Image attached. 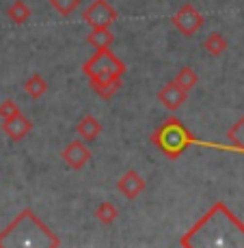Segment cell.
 Returning <instances> with one entry per match:
<instances>
[{
	"label": "cell",
	"instance_id": "cell-19",
	"mask_svg": "<svg viewBox=\"0 0 244 248\" xmlns=\"http://www.w3.org/2000/svg\"><path fill=\"white\" fill-rule=\"evenodd\" d=\"M80 2H82V0H50V7L54 9L59 16L69 17L71 13L80 7Z\"/></svg>",
	"mask_w": 244,
	"mask_h": 248
},
{
	"label": "cell",
	"instance_id": "cell-20",
	"mask_svg": "<svg viewBox=\"0 0 244 248\" xmlns=\"http://www.w3.org/2000/svg\"><path fill=\"white\" fill-rule=\"evenodd\" d=\"M16 112H20V108H17V104L13 102V99H4L2 104H0V119H9V117H13Z\"/></svg>",
	"mask_w": 244,
	"mask_h": 248
},
{
	"label": "cell",
	"instance_id": "cell-14",
	"mask_svg": "<svg viewBox=\"0 0 244 248\" xmlns=\"http://www.w3.org/2000/svg\"><path fill=\"white\" fill-rule=\"evenodd\" d=\"M24 91H26V95L28 97H33V99H39V97H44L46 95V91H48V82L44 78H41L39 74H33L31 78L24 82Z\"/></svg>",
	"mask_w": 244,
	"mask_h": 248
},
{
	"label": "cell",
	"instance_id": "cell-4",
	"mask_svg": "<svg viewBox=\"0 0 244 248\" xmlns=\"http://www.w3.org/2000/svg\"><path fill=\"white\" fill-rule=\"evenodd\" d=\"M190 130L179 121L178 117H169L160 123L151 134V145L169 160H178L190 147Z\"/></svg>",
	"mask_w": 244,
	"mask_h": 248
},
{
	"label": "cell",
	"instance_id": "cell-17",
	"mask_svg": "<svg viewBox=\"0 0 244 248\" xmlns=\"http://www.w3.org/2000/svg\"><path fill=\"white\" fill-rule=\"evenodd\" d=\"M227 39L221 35V32H212V35H208V39L203 41V47L205 52H208L210 56H221L225 50H227Z\"/></svg>",
	"mask_w": 244,
	"mask_h": 248
},
{
	"label": "cell",
	"instance_id": "cell-8",
	"mask_svg": "<svg viewBox=\"0 0 244 248\" xmlns=\"http://www.w3.org/2000/svg\"><path fill=\"white\" fill-rule=\"evenodd\" d=\"M31 130H33L31 119H28L22 110L16 112L13 117H9V119H4V121H2V132H4V134H7L9 138H11V140H16V142L24 140V138L31 134Z\"/></svg>",
	"mask_w": 244,
	"mask_h": 248
},
{
	"label": "cell",
	"instance_id": "cell-11",
	"mask_svg": "<svg viewBox=\"0 0 244 248\" xmlns=\"http://www.w3.org/2000/svg\"><path fill=\"white\" fill-rule=\"evenodd\" d=\"M102 123H99L98 117H93V114H84L82 119H80L78 123H76V134L82 138L84 142H93L95 138L102 134Z\"/></svg>",
	"mask_w": 244,
	"mask_h": 248
},
{
	"label": "cell",
	"instance_id": "cell-2",
	"mask_svg": "<svg viewBox=\"0 0 244 248\" xmlns=\"http://www.w3.org/2000/svg\"><path fill=\"white\" fill-rule=\"evenodd\" d=\"M11 248V246H46L56 248L61 246L59 235L52 233V229L37 216L33 209H22L7 227L0 231V248Z\"/></svg>",
	"mask_w": 244,
	"mask_h": 248
},
{
	"label": "cell",
	"instance_id": "cell-9",
	"mask_svg": "<svg viewBox=\"0 0 244 248\" xmlns=\"http://www.w3.org/2000/svg\"><path fill=\"white\" fill-rule=\"evenodd\" d=\"M186 97H188V91L181 89L175 80L166 82L164 87L158 91V102H160L166 110H178L181 104L186 102Z\"/></svg>",
	"mask_w": 244,
	"mask_h": 248
},
{
	"label": "cell",
	"instance_id": "cell-6",
	"mask_svg": "<svg viewBox=\"0 0 244 248\" xmlns=\"http://www.w3.org/2000/svg\"><path fill=\"white\" fill-rule=\"evenodd\" d=\"M203 22L205 20H203V16H201V11L195 9L193 4H184V7L178 9V13L171 17V24H173L184 37H193L195 32H199Z\"/></svg>",
	"mask_w": 244,
	"mask_h": 248
},
{
	"label": "cell",
	"instance_id": "cell-15",
	"mask_svg": "<svg viewBox=\"0 0 244 248\" xmlns=\"http://www.w3.org/2000/svg\"><path fill=\"white\" fill-rule=\"evenodd\" d=\"M227 138H229L231 147L238 151V154H244V114L238 119L236 123H233L231 127H229Z\"/></svg>",
	"mask_w": 244,
	"mask_h": 248
},
{
	"label": "cell",
	"instance_id": "cell-13",
	"mask_svg": "<svg viewBox=\"0 0 244 248\" xmlns=\"http://www.w3.org/2000/svg\"><path fill=\"white\" fill-rule=\"evenodd\" d=\"M7 17H9V20H11L13 24L22 26V24H26L28 20H31V7H28L24 0H16L13 4H9Z\"/></svg>",
	"mask_w": 244,
	"mask_h": 248
},
{
	"label": "cell",
	"instance_id": "cell-1",
	"mask_svg": "<svg viewBox=\"0 0 244 248\" xmlns=\"http://www.w3.org/2000/svg\"><path fill=\"white\" fill-rule=\"evenodd\" d=\"M184 248H244V222L225 203H214L181 235Z\"/></svg>",
	"mask_w": 244,
	"mask_h": 248
},
{
	"label": "cell",
	"instance_id": "cell-18",
	"mask_svg": "<svg viewBox=\"0 0 244 248\" xmlns=\"http://www.w3.org/2000/svg\"><path fill=\"white\" fill-rule=\"evenodd\" d=\"M175 82L179 84L181 89H186V91H190L193 87H197V82H199V74L195 71L193 67H181L178 74H175Z\"/></svg>",
	"mask_w": 244,
	"mask_h": 248
},
{
	"label": "cell",
	"instance_id": "cell-16",
	"mask_svg": "<svg viewBox=\"0 0 244 248\" xmlns=\"http://www.w3.org/2000/svg\"><path fill=\"white\" fill-rule=\"evenodd\" d=\"M95 218H98L102 225H113L114 220L119 218V209L117 205L113 201H104L98 205V209H95Z\"/></svg>",
	"mask_w": 244,
	"mask_h": 248
},
{
	"label": "cell",
	"instance_id": "cell-3",
	"mask_svg": "<svg viewBox=\"0 0 244 248\" xmlns=\"http://www.w3.org/2000/svg\"><path fill=\"white\" fill-rule=\"evenodd\" d=\"M82 71L89 78V87L95 91L98 97L113 99L123 84L126 65L123 61H119V56L111 47H104V50H95V54L84 61Z\"/></svg>",
	"mask_w": 244,
	"mask_h": 248
},
{
	"label": "cell",
	"instance_id": "cell-5",
	"mask_svg": "<svg viewBox=\"0 0 244 248\" xmlns=\"http://www.w3.org/2000/svg\"><path fill=\"white\" fill-rule=\"evenodd\" d=\"M119 13L108 0H93L87 9L82 11V20L91 28H108L111 24L117 22Z\"/></svg>",
	"mask_w": 244,
	"mask_h": 248
},
{
	"label": "cell",
	"instance_id": "cell-12",
	"mask_svg": "<svg viewBox=\"0 0 244 248\" xmlns=\"http://www.w3.org/2000/svg\"><path fill=\"white\" fill-rule=\"evenodd\" d=\"M87 44L95 50H104V47H111L114 44V35L108 28H93L87 35Z\"/></svg>",
	"mask_w": 244,
	"mask_h": 248
},
{
	"label": "cell",
	"instance_id": "cell-10",
	"mask_svg": "<svg viewBox=\"0 0 244 248\" xmlns=\"http://www.w3.org/2000/svg\"><path fill=\"white\" fill-rule=\"evenodd\" d=\"M145 188H147V181L143 179L136 170H128V173H123L117 181V190L128 199V201H134Z\"/></svg>",
	"mask_w": 244,
	"mask_h": 248
},
{
	"label": "cell",
	"instance_id": "cell-7",
	"mask_svg": "<svg viewBox=\"0 0 244 248\" xmlns=\"http://www.w3.org/2000/svg\"><path fill=\"white\" fill-rule=\"evenodd\" d=\"M61 158H63V162L69 166L71 170H80L91 162L93 154H91V149L87 147V142L80 138V140L67 142V145L63 147V151H61Z\"/></svg>",
	"mask_w": 244,
	"mask_h": 248
}]
</instances>
